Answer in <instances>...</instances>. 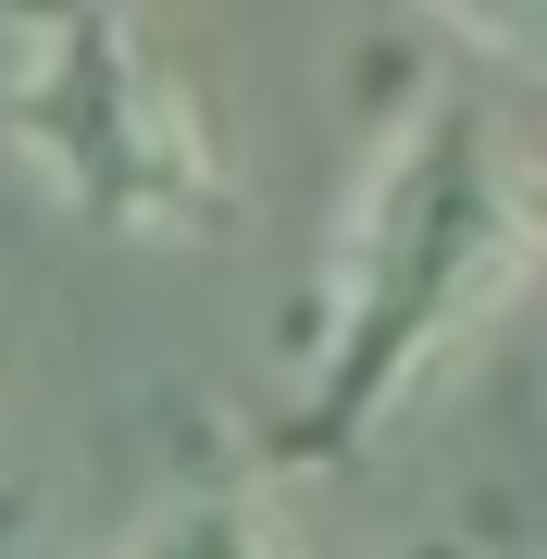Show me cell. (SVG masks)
I'll return each instance as SVG.
<instances>
[{
    "mask_svg": "<svg viewBox=\"0 0 547 559\" xmlns=\"http://www.w3.org/2000/svg\"><path fill=\"white\" fill-rule=\"evenodd\" d=\"M535 249H547V212L510 138L461 100H424L348 212L336 323H324V436H361L399 385H424L436 348L473 336L535 274Z\"/></svg>",
    "mask_w": 547,
    "mask_h": 559,
    "instance_id": "1",
    "label": "cell"
},
{
    "mask_svg": "<svg viewBox=\"0 0 547 559\" xmlns=\"http://www.w3.org/2000/svg\"><path fill=\"white\" fill-rule=\"evenodd\" d=\"M0 124H13V162L50 187V212L100 224V237H200L212 224L200 112L100 0H62L13 38Z\"/></svg>",
    "mask_w": 547,
    "mask_h": 559,
    "instance_id": "2",
    "label": "cell"
},
{
    "mask_svg": "<svg viewBox=\"0 0 547 559\" xmlns=\"http://www.w3.org/2000/svg\"><path fill=\"white\" fill-rule=\"evenodd\" d=\"M124 559H299L274 535V510H249V498H200V510H163Z\"/></svg>",
    "mask_w": 547,
    "mask_h": 559,
    "instance_id": "3",
    "label": "cell"
},
{
    "mask_svg": "<svg viewBox=\"0 0 547 559\" xmlns=\"http://www.w3.org/2000/svg\"><path fill=\"white\" fill-rule=\"evenodd\" d=\"M448 13L473 38H498V50H547V0H448Z\"/></svg>",
    "mask_w": 547,
    "mask_h": 559,
    "instance_id": "4",
    "label": "cell"
}]
</instances>
